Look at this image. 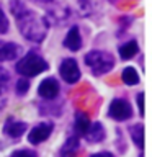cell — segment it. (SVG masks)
Segmentation results:
<instances>
[{"label": "cell", "mask_w": 152, "mask_h": 157, "mask_svg": "<svg viewBox=\"0 0 152 157\" xmlns=\"http://www.w3.org/2000/svg\"><path fill=\"white\" fill-rule=\"evenodd\" d=\"M12 13L17 18L20 33L29 41H43L48 33V23L43 17H39L29 10L21 0H13L12 2Z\"/></svg>", "instance_id": "6da1fadb"}, {"label": "cell", "mask_w": 152, "mask_h": 157, "mask_svg": "<svg viewBox=\"0 0 152 157\" xmlns=\"http://www.w3.org/2000/svg\"><path fill=\"white\" fill-rule=\"evenodd\" d=\"M85 64L95 75H101V74L110 72L115 67V59H113V56L110 52L92 51L85 56Z\"/></svg>", "instance_id": "7a4b0ae2"}, {"label": "cell", "mask_w": 152, "mask_h": 157, "mask_svg": "<svg viewBox=\"0 0 152 157\" xmlns=\"http://www.w3.org/2000/svg\"><path fill=\"white\" fill-rule=\"evenodd\" d=\"M48 62L43 57H39L36 52H28L21 61L17 64V72L23 77H34L38 74L44 72L48 69Z\"/></svg>", "instance_id": "3957f363"}, {"label": "cell", "mask_w": 152, "mask_h": 157, "mask_svg": "<svg viewBox=\"0 0 152 157\" xmlns=\"http://www.w3.org/2000/svg\"><path fill=\"white\" fill-rule=\"evenodd\" d=\"M59 74H61V77L67 83H75V82H78V78H80V69H78L77 62L70 57L64 59L61 62V66H59Z\"/></svg>", "instance_id": "277c9868"}, {"label": "cell", "mask_w": 152, "mask_h": 157, "mask_svg": "<svg viewBox=\"0 0 152 157\" xmlns=\"http://www.w3.org/2000/svg\"><path fill=\"white\" fill-rule=\"evenodd\" d=\"M132 110L131 105L126 100H121V98H116V100L111 101L110 105V116L116 121H124L127 118H131Z\"/></svg>", "instance_id": "5b68a950"}, {"label": "cell", "mask_w": 152, "mask_h": 157, "mask_svg": "<svg viewBox=\"0 0 152 157\" xmlns=\"http://www.w3.org/2000/svg\"><path fill=\"white\" fill-rule=\"evenodd\" d=\"M51 131H52V123H41V124L33 128V131L28 134V141L31 144H39V142L46 141L51 136Z\"/></svg>", "instance_id": "8992f818"}, {"label": "cell", "mask_w": 152, "mask_h": 157, "mask_svg": "<svg viewBox=\"0 0 152 157\" xmlns=\"http://www.w3.org/2000/svg\"><path fill=\"white\" fill-rule=\"evenodd\" d=\"M38 92L39 95H41L43 98H46V100H52V98L57 97L59 93V83L56 78H46V80H43L41 83H39L38 87Z\"/></svg>", "instance_id": "52a82bcc"}, {"label": "cell", "mask_w": 152, "mask_h": 157, "mask_svg": "<svg viewBox=\"0 0 152 157\" xmlns=\"http://www.w3.org/2000/svg\"><path fill=\"white\" fill-rule=\"evenodd\" d=\"M21 52V48L15 43H5L0 41V62L12 61V59L18 57V54Z\"/></svg>", "instance_id": "ba28073f"}, {"label": "cell", "mask_w": 152, "mask_h": 157, "mask_svg": "<svg viewBox=\"0 0 152 157\" xmlns=\"http://www.w3.org/2000/svg\"><path fill=\"white\" fill-rule=\"evenodd\" d=\"M64 46L70 51H78L82 46V38H80V31H78L77 26H72L69 29V33L66 34V39H64Z\"/></svg>", "instance_id": "9c48e42d"}, {"label": "cell", "mask_w": 152, "mask_h": 157, "mask_svg": "<svg viewBox=\"0 0 152 157\" xmlns=\"http://www.w3.org/2000/svg\"><path fill=\"white\" fill-rule=\"evenodd\" d=\"M3 131H5V134H8L10 137H20L25 131H26V123L17 121V120H13V118H10V120L5 123Z\"/></svg>", "instance_id": "30bf717a"}, {"label": "cell", "mask_w": 152, "mask_h": 157, "mask_svg": "<svg viewBox=\"0 0 152 157\" xmlns=\"http://www.w3.org/2000/svg\"><path fill=\"white\" fill-rule=\"evenodd\" d=\"M78 139L77 137H69V139L62 144V147H61V157H74L77 154V151H78Z\"/></svg>", "instance_id": "8fae6325"}, {"label": "cell", "mask_w": 152, "mask_h": 157, "mask_svg": "<svg viewBox=\"0 0 152 157\" xmlns=\"http://www.w3.org/2000/svg\"><path fill=\"white\" fill-rule=\"evenodd\" d=\"M88 128H90V118H88L87 113H77V118H75V131H77V136H85Z\"/></svg>", "instance_id": "7c38bea8"}, {"label": "cell", "mask_w": 152, "mask_h": 157, "mask_svg": "<svg viewBox=\"0 0 152 157\" xmlns=\"http://www.w3.org/2000/svg\"><path fill=\"white\" fill-rule=\"evenodd\" d=\"M85 137L90 142H100L103 137H105V131H103V126L100 124V123H93V124L88 128L87 134Z\"/></svg>", "instance_id": "4fadbf2b"}, {"label": "cell", "mask_w": 152, "mask_h": 157, "mask_svg": "<svg viewBox=\"0 0 152 157\" xmlns=\"http://www.w3.org/2000/svg\"><path fill=\"white\" fill-rule=\"evenodd\" d=\"M139 52V48H137L136 41H127L120 48V56L121 59H132L136 54Z\"/></svg>", "instance_id": "5bb4252c"}, {"label": "cell", "mask_w": 152, "mask_h": 157, "mask_svg": "<svg viewBox=\"0 0 152 157\" xmlns=\"http://www.w3.org/2000/svg\"><path fill=\"white\" fill-rule=\"evenodd\" d=\"M131 137L137 147H144V126L142 124H134L131 128Z\"/></svg>", "instance_id": "9a60e30c"}, {"label": "cell", "mask_w": 152, "mask_h": 157, "mask_svg": "<svg viewBox=\"0 0 152 157\" xmlns=\"http://www.w3.org/2000/svg\"><path fill=\"white\" fill-rule=\"evenodd\" d=\"M123 82L126 85H136V83H139V75H137L134 67H126L123 71Z\"/></svg>", "instance_id": "2e32d148"}, {"label": "cell", "mask_w": 152, "mask_h": 157, "mask_svg": "<svg viewBox=\"0 0 152 157\" xmlns=\"http://www.w3.org/2000/svg\"><path fill=\"white\" fill-rule=\"evenodd\" d=\"M7 83H8L7 75L0 77V110L5 106V101H7Z\"/></svg>", "instance_id": "e0dca14e"}, {"label": "cell", "mask_w": 152, "mask_h": 157, "mask_svg": "<svg viewBox=\"0 0 152 157\" xmlns=\"http://www.w3.org/2000/svg\"><path fill=\"white\" fill-rule=\"evenodd\" d=\"M28 88H29L28 78H20L18 83H17V93L18 95H25V93L28 92Z\"/></svg>", "instance_id": "ac0fdd59"}, {"label": "cell", "mask_w": 152, "mask_h": 157, "mask_svg": "<svg viewBox=\"0 0 152 157\" xmlns=\"http://www.w3.org/2000/svg\"><path fill=\"white\" fill-rule=\"evenodd\" d=\"M8 31V20L7 17H5V13H3V10L0 8V33H7Z\"/></svg>", "instance_id": "d6986e66"}, {"label": "cell", "mask_w": 152, "mask_h": 157, "mask_svg": "<svg viewBox=\"0 0 152 157\" xmlns=\"http://www.w3.org/2000/svg\"><path fill=\"white\" fill-rule=\"evenodd\" d=\"M12 157H36V154L31 151H26V149H23V151H17V152H13Z\"/></svg>", "instance_id": "ffe728a7"}, {"label": "cell", "mask_w": 152, "mask_h": 157, "mask_svg": "<svg viewBox=\"0 0 152 157\" xmlns=\"http://www.w3.org/2000/svg\"><path fill=\"white\" fill-rule=\"evenodd\" d=\"M137 106H139V113L144 116V93L137 95Z\"/></svg>", "instance_id": "44dd1931"}, {"label": "cell", "mask_w": 152, "mask_h": 157, "mask_svg": "<svg viewBox=\"0 0 152 157\" xmlns=\"http://www.w3.org/2000/svg\"><path fill=\"white\" fill-rule=\"evenodd\" d=\"M92 157H113L110 152H98V154H93Z\"/></svg>", "instance_id": "7402d4cb"}, {"label": "cell", "mask_w": 152, "mask_h": 157, "mask_svg": "<svg viewBox=\"0 0 152 157\" xmlns=\"http://www.w3.org/2000/svg\"><path fill=\"white\" fill-rule=\"evenodd\" d=\"M39 2H51V0H39Z\"/></svg>", "instance_id": "603a6c76"}, {"label": "cell", "mask_w": 152, "mask_h": 157, "mask_svg": "<svg viewBox=\"0 0 152 157\" xmlns=\"http://www.w3.org/2000/svg\"><path fill=\"white\" fill-rule=\"evenodd\" d=\"M80 2H82V3H85V2H87V0H80Z\"/></svg>", "instance_id": "cb8c5ba5"}, {"label": "cell", "mask_w": 152, "mask_h": 157, "mask_svg": "<svg viewBox=\"0 0 152 157\" xmlns=\"http://www.w3.org/2000/svg\"><path fill=\"white\" fill-rule=\"evenodd\" d=\"M141 157H142V155H141Z\"/></svg>", "instance_id": "d4e9b609"}]
</instances>
